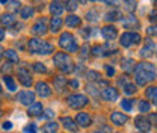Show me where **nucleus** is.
<instances>
[{
  "mask_svg": "<svg viewBox=\"0 0 157 133\" xmlns=\"http://www.w3.org/2000/svg\"><path fill=\"white\" fill-rule=\"evenodd\" d=\"M94 29H91V27H85V29H82V37L83 38H86V39H89L91 37H94V32H92Z\"/></svg>",
  "mask_w": 157,
  "mask_h": 133,
  "instance_id": "obj_42",
  "label": "nucleus"
},
{
  "mask_svg": "<svg viewBox=\"0 0 157 133\" xmlns=\"http://www.w3.org/2000/svg\"><path fill=\"white\" fill-rule=\"evenodd\" d=\"M18 9H20V2H18V0L8 2V11H9V14H12V12H17Z\"/></svg>",
  "mask_w": 157,
  "mask_h": 133,
  "instance_id": "obj_38",
  "label": "nucleus"
},
{
  "mask_svg": "<svg viewBox=\"0 0 157 133\" xmlns=\"http://www.w3.org/2000/svg\"><path fill=\"white\" fill-rule=\"evenodd\" d=\"M53 50H55V47H53L50 42H42V45H41V49H39L38 55L47 56V55H52V53H53Z\"/></svg>",
  "mask_w": 157,
  "mask_h": 133,
  "instance_id": "obj_30",
  "label": "nucleus"
},
{
  "mask_svg": "<svg viewBox=\"0 0 157 133\" xmlns=\"http://www.w3.org/2000/svg\"><path fill=\"white\" fill-rule=\"evenodd\" d=\"M3 52H5V50H3V49H2V47H0V59H2V57H3Z\"/></svg>",
  "mask_w": 157,
  "mask_h": 133,
  "instance_id": "obj_58",
  "label": "nucleus"
},
{
  "mask_svg": "<svg viewBox=\"0 0 157 133\" xmlns=\"http://www.w3.org/2000/svg\"><path fill=\"white\" fill-rule=\"evenodd\" d=\"M42 116H44V118H47V119H50V118H53V116H55V112H53V111H52V109H47V111H42Z\"/></svg>",
  "mask_w": 157,
  "mask_h": 133,
  "instance_id": "obj_47",
  "label": "nucleus"
},
{
  "mask_svg": "<svg viewBox=\"0 0 157 133\" xmlns=\"http://www.w3.org/2000/svg\"><path fill=\"white\" fill-rule=\"evenodd\" d=\"M103 50H104V56H110V55H113V53H118L117 45H115L113 42H106V44L103 45Z\"/></svg>",
  "mask_w": 157,
  "mask_h": 133,
  "instance_id": "obj_31",
  "label": "nucleus"
},
{
  "mask_svg": "<svg viewBox=\"0 0 157 133\" xmlns=\"http://www.w3.org/2000/svg\"><path fill=\"white\" fill-rule=\"evenodd\" d=\"M62 124L65 126L67 130H70V132H77V124H76L70 116H63V118H62Z\"/></svg>",
  "mask_w": 157,
  "mask_h": 133,
  "instance_id": "obj_23",
  "label": "nucleus"
},
{
  "mask_svg": "<svg viewBox=\"0 0 157 133\" xmlns=\"http://www.w3.org/2000/svg\"><path fill=\"white\" fill-rule=\"evenodd\" d=\"M133 73H135V79H136V85L144 86L156 79V67L150 62H139L136 64Z\"/></svg>",
  "mask_w": 157,
  "mask_h": 133,
  "instance_id": "obj_1",
  "label": "nucleus"
},
{
  "mask_svg": "<svg viewBox=\"0 0 157 133\" xmlns=\"http://www.w3.org/2000/svg\"><path fill=\"white\" fill-rule=\"evenodd\" d=\"M70 85H71L73 88H77V86H78V82H77V80H71V82H70Z\"/></svg>",
  "mask_w": 157,
  "mask_h": 133,
  "instance_id": "obj_56",
  "label": "nucleus"
},
{
  "mask_svg": "<svg viewBox=\"0 0 157 133\" xmlns=\"http://www.w3.org/2000/svg\"><path fill=\"white\" fill-rule=\"evenodd\" d=\"M2 71H3V73H9V71H11V64H5V65L2 67Z\"/></svg>",
  "mask_w": 157,
  "mask_h": 133,
  "instance_id": "obj_52",
  "label": "nucleus"
},
{
  "mask_svg": "<svg viewBox=\"0 0 157 133\" xmlns=\"http://www.w3.org/2000/svg\"><path fill=\"white\" fill-rule=\"evenodd\" d=\"M27 114L30 115V116H39V115L42 114V104H41V103H36V101H33V103L29 106Z\"/></svg>",
  "mask_w": 157,
  "mask_h": 133,
  "instance_id": "obj_21",
  "label": "nucleus"
},
{
  "mask_svg": "<svg viewBox=\"0 0 157 133\" xmlns=\"http://www.w3.org/2000/svg\"><path fill=\"white\" fill-rule=\"evenodd\" d=\"M106 67H107V68H106V70H107V74H109V76H113V74H115V70L110 68L109 65H106Z\"/></svg>",
  "mask_w": 157,
  "mask_h": 133,
  "instance_id": "obj_54",
  "label": "nucleus"
},
{
  "mask_svg": "<svg viewBox=\"0 0 157 133\" xmlns=\"http://www.w3.org/2000/svg\"><path fill=\"white\" fill-rule=\"evenodd\" d=\"M0 92H2V85H0Z\"/></svg>",
  "mask_w": 157,
  "mask_h": 133,
  "instance_id": "obj_60",
  "label": "nucleus"
},
{
  "mask_svg": "<svg viewBox=\"0 0 157 133\" xmlns=\"http://www.w3.org/2000/svg\"><path fill=\"white\" fill-rule=\"evenodd\" d=\"M91 2H95V0H91Z\"/></svg>",
  "mask_w": 157,
  "mask_h": 133,
  "instance_id": "obj_61",
  "label": "nucleus"
},
{
  "mask_svg": "<svg viewBox=\"0 0 157 133\" xmlns=\"http://www.w3.org/2000/svg\"><path fill=\"white\" fill-rule=\"evenodd\" d=\"M150 21H153V23L156 21V9H154V11H153V14L150 15Z\"/></svg>",
  "mask_w": 157,
  "mask_h": 133,
  "instance_id": "obj_55",
  "label": "nucleus"
},
{
  "mask_svg": "<svg viewBox=\"0 0 157 133\" xmlns=\"http://www.w3.org/2000/svg\"><path fill=\"white\" fill-rule=\"evenodd\" d=\"M147 33H148V35H153V37H154V35H156V26H150V27L147 29Z\"/></svg>",
  "mask_w": 157,
  "mask_h": 133,
  "instance_id": "obj_50",
  "label": "nucleus"
},
{
  "mask_svg": "<svg viewBox=\"0 0 157 133\" xmlns=\"http://www.w3.org/2000/svg\"><path fill=\"white\" fill-rule=\"evenodd\" d=\"M0 23H2L3 26H6V27H14V26L17 24V18H15L14 14L5 12V14L2 15V18H0Z\"/></svg>",
  "mask_w": 157,
  "mask_h": 133,
  "instance_id": "obj_14",
  "label": "nucleus"
},
{
  "mask_svg": "<svg viewBox=\"0 0 157 133\" xmlns=\"http://www.w3.org/2000/svg\"><path fill=\"white\" fill-rule=\"evenodd\" d=\"M42 42H44V41H41L39 38H30L29 39L27 47H29L30 53H38L39 49H41V45H42Z\"/></svg>",
  "mask_w": 157,
  "mask_h": 133,
  "instance_id": "obj_20",
  "label": "nucleus"
},
{
  "mask_svg": "<svg viewBox=\"0 0 157 133\" xmlns=\"http://www.w3.org/2000/svg\"><path fill=\"white\" fill-rule=\"evenodd\" d=\"M2 127H3V130H11L12 129V123L11 121H5Z\"/></svg>",
  "mask_w": 157,
  "mask_h": 133,
  "instance_id": "obj_49",
  "label": "nucleus"
},
{
  "mask_svg": "<svg viewBox=\"0 0 157 133\" xmlns=\"http://www.w3.org/2000/svg\"><path fill=\"white\" fill-rule=\"evenodd\" d=\"M121 12L118 11V9H112V11H109V12H106L104 14V20L106 21H118V20H121Z\"/></svg>",
  "mask_w": 157,
  "mask_h": 133,
  "instance_id": "obj_24",
  "label": "nucleus"
},
{
  "mask_svg": "<svg viewBox=\"0 0 157 133\" xmlns=\"http://www.w3.org/2000/svg\"><path fill=\"white\" fill-rule=\"evenodd\" d=\"M18 101L24 106H30L35 101V92L33 91H21L18 94Z\"/></svg>",
  "mask_w": 157,
  "mask_h": 133,
  "instance_id": "obj_9",
  "label": "nucleus"
},
{
  "mask_svg": "<svg viewBox=\"0 0 157 133\" xmlns=\"http://www.w3.org/2000/svg\"><path fill=\"white\" fill-rule=\"evenodd\" d=\"M0 3H8V0H0Z\"/></svg>",
  "mask_w": 157,
  "mask_h": 133,
  "instance_id": "obj_59",
  "label": "nucleus"
},
{
  "mask_svg": "<svg viewBox=\"0 0 157 133\" xmlns=\"http://www.w3.org/2000/svg\"><path fill=\"white\" fill-rule=\"evenodd\" d=\"M147 98L150 100V101H148L150 104H156V101H157V88L156 86H150V88L147 89Z\"/></svg>",
  "mask_w": 157,
  "mask_h": 133,
  "instance_id": "obj_29",
  "label": "nucleus"
},
{
  "mask_svg": "<svg viewBox=\"0 0 157 133\" xmlns=\"http://www.w3.org/2000/svg\"><path fill=\"white\" fill-rule=\"evenodd\" d=\"M24 133H36V126L35 124H29V126H26L24 127Z\"/></svg>",
  "mask_w": 157,
  "mask_h": 133,
  "instance_id": "obj_46",
  "label": "nucleus"
},
{
  "mask_svg": "<svg viewBox=\"0 0 157 133\" xmlns=\"http://www.w3.org/2000/svg\"><path fill=\"white\" fill-rule=\"evenodd\" d=\"M94 133H112V130H110V127H109V126H103L100 130H95Z\"/></svg>",
  "mask_w": 157,
  "mask_h": 133,
  "instance_id": "obj_48",
  "label": "nucleus"
},
{
  "mask_svg": "<svg viewBox=\"0 0 157 133\" xmlns=\"http://www.w3.org/2000/svg\"><path fill=\"white\" fill-rule=\"evenodd\" d=\"M80 23H82V18H78L77 15H68V17L65 18V24H67L68 27H78Z\"/></svg>",
  "mask_w": 157,
  "mask_h": 133,
  "instance_id": "obj_27",
  "label": "nucleus"
},
{
  "mask_svg": "<svg viewBox=\"0 0 157 133\" xmlns=\"http://www.w3.org/2000/svg\"><path fill=\"white\" fill-rule=\"evenodd\" d=\"M135 124H136V127L140 130V132H144V133H150L151 130H153V124L148 121V118H145V116H137L136 119H135Z\"/></svg>",
  "mask_w": 157,
  "mask_h": 133,
  "instance_id": "obj_6",
  "label": "nucleus"
},
{
  "mask_svg": "<svg viewBox=\"0 0 157 133\" xmlns=\"http://www.w3.org/2000/svg\"><path fill=\"white\" fill-rule=\"evenodd\" d=\"M3 56L6 57L9 62H18V53L15 52V50H12V49H9V50H5L3 52Z\"/></svg>",
  "mask_w": 157,
  "mask_h": 133,
  "instance_id": "obj_32",
  "label": "nucleus"
},
{
  "mask_svg": "<svg viewBox=\"0 0 157 133\" xmlns=\"http://www.w3.org/2000/svg\"><path fill=\"white\" fill-rule=\"evenodd\" d=\"M88 55H89V45H88V44H85V45L80 49V57H82V59H86Z\"/></svg>",
  "mask_w": 157,
  "mask_h": 133,
  "instance_id": "obj_43",
  "label": "nucleus"
},
{
  "mask_svg": "<svg viewBox=\"0 0 157 133\" xmlns=\"http://www.w3.org/2000/svg\"><path fill=\"white\" fill-rule=\"evenodd\" d=\"M59 2L63 5V9H67L70 12L76 11L78 8V0H59Z\"/></svg>",
  "mask_w": 157,
  "mask_h": 133,
  "instance_id": "obj_22",
  "label": "nucleus"
},
{
  "mask_svg": "<svg viewBox=\"0 0 157 133\" xmlns=\"http://www.w3.org/2000/svg\"><path fill=\"white\" fill-rule=\"evenodd\" d=\"M58 129H59V126L56 121H48V123H45L42 126V132L44 133H56Z\"/></svg>",
  "mask_w": 157,
  "mask_h": 133,
  "instance_id": "obj_25",
  "label": "nucleus"
},
{
  "mask_svg": "<svg viewBox=\"0 0 157 133\" xmlns=\"http://www.w3.org/2000/svg\"><path fill=\"white\" fill-rule=\"evenodd\" d=\"M101 35H103V38L104 39L112 41V39H115L118 37V29L115 27V26H112V24L103 26V29H101Z\"/></svg>",
  "mask_w": 157,
  "mask_h": 133,
  "instance_id": "obj_8",
  "label": "nucleus"
},
{
  "mask_svg": "<svg viewBox=\"0 0 157 133\" xmlns=\"http://www.w3.org/2000/svg\"><path fill=\"white\" fill-rule=\"evenodd\" d=\"M67 103L71 109H82L88 104V97L83 94H74L67 98Z\"/></svg>",
  "mask_w": 157,
  "mask_h": 133,
  "instance_id": "obj_5",
  "label": "nucleus"
},
{
  "mask_svg": "<svg viewBox=\"0 0 157 133\" xmlns=\"http://www.w3.org/2000/svg\"><path fill=\"white\" fill-rule=\"evenodd\" d=\"M47 21L45 18L42 17V18H39L33 26H32V33H35V35H45L47 33Z\"/></svg>",
  "mask_w": 157,
  "mask_h": 133,
  "instance_id": "obj_10",
  "label": "nucleus"
},
{
  "mask_svg": "<svg viewBox=\"0 0 157 133\" xmlns=\"http://www.w3.org/2000/svg\"><path fill=\"white\" fill-rule=\"evenodd\" d=\"M133 103H136V101H135V100H127V98H125V100H122V101H121V108H122L124 111L130 112V111H132V108H133Z\"/></svg>",
  "mask_w": 157,
  "mask_h": 133,
  "instance_id": "obj_39",
  "label": "nucleus"
},
{
  "mask_svg": "<svg viewBox=\"0 0 157 133\" xmlns=\"http://www.w3.org/2000/svg\"><path fill=\"white\" fill-rule=\"evenodd\" d=\"M88 92H89V94L92 92L94 95H97V88H95L94 85H88Z\"/></svg>",
  "mask_w": 157,
  "mask_h": 133,
  "instance_id": "obj_51",
  "label": "nucleus"
},
{
  "mask_svg": "<svg viewBox=\"0 0 157 133\" xmlns=\"http://www.w3.org/2000/svg\"><path fill=\"white\" fill-rule=\"evenodd\" d=\"M89 55L92 56H104V50H103V45H94L92 49H89Z\"/></svg>",
  "mask_w": 157,
  "mask_h": 133,
  "instance_id": "obj_35",
  "label": "nucleus"
},
{
  "mask_svg": "<svg viewBox=\"0 0 157 133\" xmlns=\"http://www.w3.org/2000/svg\"><path fill=\"white\" fill-rule=\"evenodd\" d=\"M35 91H36V94H38L39 97H42V98H47V97L52 95V88H50L48 83H45V82H38L36 86H35Z\"/></svg>",
  "mask_w": 157,
  "mask_h": 133,
  "instance_id": "obj_11",
  "label": "nucleus"
},
{
  "mask_svg": "<svg viewBox=\"0 0 157 133\" xmlns=\"http://www.w3.org/2000/svg\"><path fill=\"white\" fill-rule=\"evenodd\" d=\"M127 119H128V116L121 114V112H113V114L110 115V121H112L115 126H124V124L127 123Z\"/></svg>",
  "mask_w": 157,
  "mask_h": 133,
  "instance_id": "obj_17",
  "label": "nucleus"
},
{
  "mask_svg": "<svg viewBox=\"0 0 157 133\" xmlns=\"http://www.w3.org/2000/svg\"><path fill=\"white\" fill-rule=\"evenodd\" d=\"M53 62H55V65L60 68V71L62 73H73L74 71V64H73V61H71V57L68 56L67 53H56L55 57H53Z\"/></svg>",
  "mask_w": 157,
  "mask_h": 133,
  "instance_id": "obj_2",
  "label": "nucleus"
},
{
  "mask_svg": "<svg viewBox=\"0 0 157 133\" xmlns=\"http://www.w3.org/2000/svg\"><path fill=\"white\" fill-rule=\"evenodd\" d=\"M53 82H55V88H56L58 92H62L65 89V86H67V79H63L62 76H56Z\"/></svg>",
  "mask_w": 157,
  "mask_h": 133,
  "instance_id": "obj_28",
  "label": "nucleus"
},
{
  "mask_svg": "<svg viewBox=\"0 0 157 133\" xmlns=\"http://www.w3.org/2000/svg\"><path fill=\"white\" fill-rule=\"evenodd\" d=\"M3 39H5V30L0 27V41H3Z\"/></svg>",
  "mask_w": 157,
  "mask_h": 133,
  "instance_id": "obj_57",
  "label": "nucleus"
},
{
  "mask_svg": "<svg viewBox=\"0 0 157 133\" xmlns=\"http://www.w3.org/2000/svg\"><path fill=\"white\" fill-rule=\"evenodd\" d=\"M136 103H137V108H139V112H148L151 109V104L147 100H139Z\"/></svg>",
  "mask_w": 157,
  "mask_h": 133,
  "instance_id": "obj_36",
  "label": "nucleus"
},
{
  "mask_svg": "<svg viewBox=\"0 0 157 133\" xmlns=\"http://www.w3.org/2000/svg\"><path fill=\"white\" fill-rule=\"evenodd\" d=\"M125 9L128 12H135V9H136V0H125Z\"/></svg>",
  "mask_w": 157,
  "mask_h": 133,
  "instance_id": "obj_41",
  "label": "nucleus"
},
{
  "mask_svg": "<svg viewBox=\"0 0 157 133\" xmlns=\"http://www.w3.org/2000/svg\"><path fill=\"white\" fill-rule=\"evenodd\" d=\"M122 24H124V27H127L128 30H133V29H137L139 26H140V23H139V20L136 17H127V18L122 20Z\"/></svg>",
  "mask_w": 157,
  "mask_h": 133,
  "instance_id": "obj_18",
  "label": "nucleus"
},
{
  "mask_svg": "<svg viewBox=\"0 0 157 133\" xmlns=\"http://www.w3.org/2000/svg\"><path fill=\"white\" fill-rule=\"evenodd\" d=\"M135 67H136V61H135V59H132V57H128V59H125V57H124V59L121 61V68H122L127 74L133 73Z\"/></svg>",
  "mask_w": 157,
  "mask_h": 133,
  "instance_id": "obj_15",
  "label": "nucleus"
},
{
  "mask_svg": "<svg viewBox=\"0 0 157 133\" xmlns=\"http://www.w3.org/2000/svg\"><path fill=\"white\" fill-rule=\"evenodd\" d=\"M20 14H21V18L23 20H27L35 14V9H33V6H23Z\"/></svg>",
  "mask_w": 157,
  "mask_h": 133,
  "instance_id": "obj_33",
  "label": "nucleus"
},
{
  "mask_svg": "<svg viewBox=\"0 0 157 133\" xmlns=\"http://www.w3.org/2000/svg\"><path fill=\"white\" fill-rule=\"evenodd\" d=\"M62 20L59 18V17H53V18L50 20V32H53V33H56L60 30V27H62Z\"/></svg>",
  "mask_w": 157,
  "mask_h": 133,
  "instance_id": "obj_26",
  "label": "nucleus"
},
{
  "mask_svg": "<svg viewBox=\"0 0 157 133\" xmlns=\"http://www.w3.org/2000/svg\"><path fill=\"white\" fill-rule=\"evenodd\" d=\"M122 89H124V94L125 95H133L137 91L136 85H133V83H130V82L124 83V85H122Z\"/></svg>",
  "mask_w": 157,
  "mask_h": 133,
  "instance_id": "obj_34",
  "label": "nucleus"
},
{
  "mask_svg": "<svg viewBox=\"0 0 157 133\" xmlns=\"http://www.w3.org/2000/svg\"><path fill=\"white\" fill-rule=\"evenodd\" d=\"M18 79L21 82V85H24V86H30L32 85V76H30L29 70L24 68V67L18 68Z\"/></svg>",
  "mask_w": 157,
  "mask_h": 133,
  "instance_id": "obj_12",
  "label": "nucleus"
},
{
  "mask_svg": "<svg viewBox=\"0 0 157 133\" xmlns=\"http://www.w3.org/2000/svg\"><path fill=\"white\" fill-rule=\"evenodd\" d=\"M154 53H156V42L154 41H148L147 45L140 50L139 55L142 57H151V56H154Z\"/></svg>",
  "mask_w": 157,
  "mask_h": 133,
  "instance_id": "obj_13",
  "label": "nucleus"
},
{
  "mask_svg": "<svg viewBox=\"0 0 157 133\" xmlns=\"http://www.w3.org/2000/svg\"><path fill=\"white\" fill-rule=\"evenodd\" d=\"M59 45H60L63 50L70 52V53L78 52V44L76 42L74 35L70 33V32H63V33L60 35V38H59Z\"/></svg>",
  "mask_w": 157,
  "mask_h": 133,
  "instance_id": "obj_3",
  "label": "nucleus"
},
{
  "mask_svg": "<svg viewBox=\"0 0 157 133\" xmlns=\"http://www.w3.org/2000/svg\"><path fill=\"white\" fill-rule=\"evenodd\" d=\"M86 20H88V21H97L98 14L95 12V11H89V12L86 14Z\"/></svg>",
  "mask_w": 157,
  "mask_h": 133,
  "instance_id": "obj_44",
  "label": "nucleus"
},
{
  "mask_svg": "<svg viewBox=\"0 0 157 133\" xmlns=\"http://www.w3.org/2000/svg\"><path fill=\"white\" fill-rule=\"evenodd\" d=\"M88 77H89V80H95V82H100V79H101L100 73H97V71H89Z\"/></svg>",
  "mask_w": 157,
  "mask_h": 133,
  "instance_id": "obj_45",
  "label": "nucleus"
},
{
  "mask_svg": "<svg viewBox=\"0 0 157 133\" xmlns=\"http://www.w3.org/2000/svg\"><path fill=\"white\" fill-rule=\"evenodd\" d=\"M101 97H103V100H107V101H115L118 100V97H119V92H118L117 88H113V86H106L103 91H101Z\"/></svg>",
  "mask_w": 157,
  "mask_h": 133,
  "instance_id": "obj_7",
  "label": "nucleus"
},
{
  "mask_svg": "<svg viewBox=\"0 0 157 133\" xmlns=\"http://www.w3.org/2000/svg\"><path fill=\"white\" fill-rule=\"evenodd\" d=\"M3 80H5V83H6V86H8L9 91H15V89H17V85H15L14 79H12L11 76H5L3 77Z\"/></svg>",
  "mask_w": 157,
  "mask_h": 133,
  "instance_id": "obj_37",
  "label": "nucleus"
},
{
  "mask_svg": "<svg viewBox=\"0 0 157 133\" xmlns=\"http://www.w3.org/2000/svg\"><path fill=\"white\" fill-rule=\"evenodd\" d=\"M48 9H50V12H52V15H53V17H59V15L65 11V9H63V5H62L59 0H53V2L50 3Z\"/></svg>",
  "mask_w": 157,
  "mask_h": 133,
  "instance_id": "obj_16",
  "label": "nucleus"
},
{
  "mask_svg": "<svg viewBox=\"0 0 157 133\" xmlns=\"http://www.w3.org/2000/svg\"><path fill=\"white\" fill-rule=\"evenodd\" d=\"M140 41H142V37L137 32H125L119 38V42L122 47H132L133 44H139Z\"/></svg>",
  "mask_w": 157,
  "mask_h": 133,
  "instance_id": "obj_4",
  "label": "nucleus"
},
{
  "mask_svg": "<svg viewBox=\"0 0 157 133\" xmlns=\"http://www.w3.org/2000/svg\"><path fill=\"white\" fill-rule=\"evenodd\" d=\"M76 121H77V126H80V127H88L91 124V115L85 114V112H80L76 116Z\"/></svg>",
  "mask_w": 157,
  "mask_h": 133,
  "instance_id": "obj_19",
  "label": "nucleus"
},
{
  "mask_svg": "<svg viewBox=\"0 0 157 133\" xmlns=\"http://www.w3.org/2000/svg\"><path fill=\"white\" fill-rule=\"evenodd\" d=\"M32 68H33L35 73H47V67L44 64H41V62H35Z\"/></svg>",
  "mask_w": 157,
  "mask_h": 133,
  "instance_id": "obj_40",
  "label": "nucleus"
},
{
  "mask_svg": "<svg viewBox=\"0 0 157 133\" xmlns=\"http://www.w3.org/2000/svg\"><path fill=\"white\" fill-rule=\"evenodd\" d=\"M103 2H104L106 5H115V6L118 5V0H103Z\"/></svg>",
  "mask_w": 157,
  "mask_h": 133,
  "instance_id": "obj_53",
  "label": "nucleus"
}]
</instances>
